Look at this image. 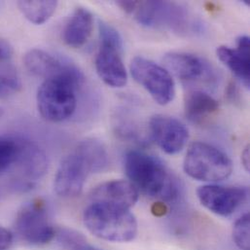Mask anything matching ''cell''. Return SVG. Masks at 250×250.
Returning <instances> with one entry per match:
<instances>
[{"instance_id": "7c38bea8", "label": "cell", "mask_w": 250, "mask_h": 250, "mask_svg": "<svg viewBox=\"0 0 250 250\" xmlns=\"http://www.w3.org/2000/svg\"><path fill=\"white\" fill-rule=\"evenodd\" d=\"M23 62L32 75L44 80L60 76H84L70 62L41 49L28 51L23 58Z\"/></svg>"}, {"instance_id": "30bf717a", "label": "cell", "mask_w": 250, "mask_h": 250, "mask_svg": "<svg viewBox=\"0 0 250 250\" xmlns=\"http://www.w3.org/2000/svg\"><path fill=\"white\" fill-rule=\"evenodd\" d=\"M197 196L202 206L208 210L227 217L247 201L249 190L244 187L208 184L197 190Z\"/></svg>"}, {"instance_id": "3957f363", "label": "cell", "mask_w": 250, "mask_h": 250, "mask_svg": "<svg viewBox=\"0 0 250 250\" xmlns=\"http://www.w3.org/2000/svg\"><path fill=\"white\" fill-rule=\"evenodd\" d=\"M83 81L84 76H60L44 80L36 96L40 115L53 123L70 118L76 110V93Z\"/></svg>"}, {"instance_id": "4fadbf2b", "label": "cell", "mask_w": 250, "mask_h": 250, "mask_svg": "<svg viewBox=\"0 0 250 250\" xmlns=\"http://www.w3.org/2000/svg\"><path fill=\"white\" fill-rule=\"evenodd\" d=\"M165 68L183 82H195L211 77V69L202 58L188 54L172 52L164 59Z\"/></svg>"}, {"instance_id": "8992f818", "label": "cell", "mask_w": 250, "mask_h": 250, "mask_svg": "<svg viewBox=\"0 0 250 250\" xmlns=\"http://www.w3.org/2000/svg\"><path fill=\"white\" fill-rule=\"evenodd\" d=\"M130 73L158 104L167 105L173 101L174 80L164 66L144 57H135L130 62Z\"/></svg>"}, {"instance_id": "cb8c5ba5", "label": "cell", "mask_w": 250, "mask_h": 250, "mask_svg": "<svg viewBox=\"0 0 250 250\" xmlns=\"http://www.w3.org/2000/svg\"><path fill=\"white\" fill-rule=\"evenodd\" d=\"M100 37L101 45L115 48L119 51L123 50V39L119 31L111 24L100 21Z\"/></svg>"}, {"instance_id": "52a82bcc", "label": "cell", "mask_w": 250, "mask_h": 250, "mask_svg": "<svg viewBox=\"0 0 250 250\" xmlns=\"http://www.w3.org/2000/svg\"><path fill=\"white\" fill-rule=\"evenodd\" d=\"M15 229L20 238L31 246H44L55 237V229L49 219L45 203L34 200L18 211Z\"/></svg>"}, {"instance_id": "ac0fdd59", "label": "cell", "mask_w": 250, "mask_h": 250, "mask_svg": "<svg viewBox=\"0 0 250 250\" xmlns=\"http://www.w3.org/2000/svg\"><path fill=\"white\" fill-rule=\"evenodd\" d=\"M218 108V102L209 94L204 91H191L185 97V116L192 123H203L213 114H215Z\"/></svg>"}, {"instance_id": "2e32d148", "label": "cell", "mask_w": 250, "mask_h": 250, "mask_svg": "<svg viewBox=\"0 0 250 250\" xmlns=\"http://www.w3.org/2000/svg\"><path fill=\"white\" fill-rule=\"evenodd\" d=\"M250 37L243 35L238 38L236 48L220 46L216 50L220 62H222L248 89L250 87Z\"/></svg>"}, {"instance_id": "5b68a950", "label": "cell", "mask_w": 250, "mask_h": 250, "mask_svg": "<svg viewBox=\"0 0 250 250\" xmlns=\"http://www.w3.org/2000/svg\"><path fill=\"white\" fill-rule=\"evenodd\" d=\"M132 14L143 26L167 28L179 34L188 33L194 25L186 8L175 2L137 1Z\"/></svg>"}, {"instance_id": "9c48e42d", "label": "cell", "mask_w": 250, "mask_h": 250, "mask_svg": "<svg viewBox=\"0 0 250 250\" xmlns=\"http://www.w3.org/2000/svg\"><path fill=\"white\" fill-rule=\"evenodd\" d=\"M92 173L94 172L90 164L75 148L62 161L57 170L54 182L56 193L63 198L79 196L86 179Z\"/></svg>"}, {"instance_id": "484cf974", "label": "cell", "mask_w": 250, "mask_h": 250, "mask_svg": "<svg viewBox=\"0 0 250 250\" xmlns=\"http://www.w3.org/2000/svg\"><path fill=\"white\" fill-rule=\"evenodd\" d=\"M13 55V49L9 42L0 38V63L7 62Z\"/></svg>"}, {"instance_id": "ba28073f", "label": "cell", "mask_w": 250, "mask_h": 250, "mask_svg": "<svg viewBox=\"0 0 250 250\" xmlns=\"http://www.w3.org/2000/svg\"><path fill=\"white\" fill-rule=\"evenodd\" d=\"M12 167L16 170V181L21 188L30 189L48 170V158L35 142L18 138V152Z\"/></svg>"}, {"instance_id": "f546056e", "label": "cell", "mask_w": 250, "mask_h": 250, "mask_svg": "<svg viewBox=\"0 0 250 250\" xmlns=\"http://www.w3.org/2000/svg\"><path fill=\"white\" fill-rule=\"evenodd\" d=\"M3 115V109L0 107V117Z\"/></svg>"}, {"instance_id": "e0dca14e", "label": "cell", "mask_w": 250, "mask_h": 250, "mask_svg": "<svg viewBox=\"0 0 250 250\" xmlns=\"http://www.w3.org/2000/svg\"><path fill=\"white\" fill-rule=\"evenodd\" d=\"M94 17L86 8H76L62 30L63 42L72 48L84 46L92 35Z\"/></svg>"}, {"instance_id": "4316f807", "label": "cell", "mask_w": 250, "mask_h": 250, "mask_svg": "<svg viewBox=\"0 0 250 250\" xmlns=\"http://www.w3.org/2000/svg\"><path fill=\"white\" fill-rule=\"evenodd\" d=\"M13 244V235L10 231L0 226V250H8Z\"/></svg>"}, {"instance_id": "9a60e30c", "label": "cell", "mask_w": 250, "mask_h": 250, "mask_svg": "<svg viewBox=\"0 0 250 250\" xmlns=\"http://www.w3.org/2000/svg\"><path fill=\"white\" fill-rule=\"evenodd\" d=\"M122 51L101 45L96 57V69L100 78L112 88H123L127 82V73L121 58Z\"/></svg>"}, {"instance_id": "277c9868", "label": "cell", "mask_w": 250, "mask_h": 250, "mask_svg": "<svg viewBox=\"0 0 250 250\" xmlns=\"http://www.w3.org/2000/svg\"><path fill=\"white\" fill-rule=\"evenodd\" d=\"M183 168L191 178L204 182H219L233 172V163L229 156L207 142H194L189 147Z\"/></svg>"}, {"instance_id": "d4e9b609", "label": "cell", "mask_w": 250, "mask_h": 250, "mask_svg": "<svg viewBox=\"0 0 250 250\" xmlns=\"http://www.w3.org/2000/svg\"><path fill=\"white\" fill-rule=\"evenodd\" d=\"M66 242L72 250H101L88 245L83 239L79 238V236H67Z\"/></svg>"}, {"instance_id": "d6986e66", "label": "cell", "mask_w": 250, "mask_h": 250, "mask_svg": "<svg viewBox=\"0 0 250 250\" xmlns=\"http://www.w3.org/2000/svg\"><path fill=\"white\" fill-rule=\"evenodd\" d=\"M76 149L88 161L94 173L104 171L108 166V153L104 145L94 138H87L81 141Z\"/></svg>"}, {"instance_id": "ffe728a7", "label": "cell", "mask_w": 250, "mask_h": 250, "mask_svg": "<svg viewBox=\"0 0 250 250\" xmlns=\"http://www.w3.org/2000/svg\"><path fill=\"white\" fill-rule=\"evenodd\" d=\"M18 7L30 22L42 24L56 12L58 1H19Z\"/></svg>"}, {"instance_id": "8fae6325", "label": "cell", "mask_w": 250, "mask_h": 250, "mask_svg": "<svg viewBox=\"0 0 250 250\" xmlns=\"http://www.w3.org/2000/svg\"><path fill=\"white\" fill-rule=\"evenodd\" d=\"M149 129L156 144L169 155L181 152L189 139V131L186 125L167 115L153 116L149 122Z\"/></svg>"}, {"instance_id": "44dd1931", "label": "cell", "mask_w": 250, "mask_h": 250, "mask_svg": "<svg viewBox=\"0 0 250 250\" xmlns=\"http://www.w3.org/2000/svg\"><path fill=\"white\" fill-rule=\"evenodd\" d=\"M21 87L17 70L10 64H0V99L17 94Z\"/></svg>"}, {"instance_id": "f1b7e54d", "label": "cell", "mask_w": 250, "mask_h": 250, "mask_svg": "<svg viewBox=\"0 0 250 250\" xmlns=\"http://www.w3.org/2000/svg\"><path fill=\"white\" fill-rule=\"evenodd\" d=\"M250 144L247 145L245 150L242 153V164L245 167V169L249 172L250 170Z\"/></svg>"}, {"instance_id": "7a4b0ae2", "label": "cell", "mask_w": 250, "mask_h": 250, "mask_svg": "<svg viewBox=\"0 0 250 250\" xmlns=\"http://www.w3.org/2000/svg\"><path fill=\"white\" fill-rule=\"evenodd\" d=\"M83 220L89 232L104 241L128 243L137 235L136 218L127 209L91 203L84 211Z\"/></svg>"}, {"instance_id": "603a6c76", "label": "cell", "mask_w": 250, "mask_h": 250, "mask_svg": "<svg viewBox=\"0 0 250 250\" xmlns=\"http://www.w3.org/2000/svg\"><path fill=\"white\" fill-rule=\"evenodd\" d=\"M250 214L241 216L235 223L233 229V240L241 250H250Z\"/></svg>"}, {"instance_id": "83f0119b", "label": "cell", "mask_w": 250, "mask_h": 250, "mask_svg": "<svg viewBox=\"0 0 250 250\" xmlns=\"http://www.w3.org/2000/svg\"><path fill=\"white\" fill-rule=\"evenodd\" d=\"M136 4H137V1H117V5L122 8L125 13L127 14H132L135 7H136Z\"/></svg>"}, {"instance_id": "6da1fadb", "label": "cell", "mask_w": 250, "mask_h": 250, "mask_svg": "<svg viewBox=\"0 0 250 250\" xmlns=\"http://www.w3.org/2000/svg\"><path fill=\"white\" fill-rule=\"evenodd\" d=\"M124 167L128 181L138 192L166 202H172L177 198V183L158 158L132 150L126 153Z\"/></svg>"}, {"instance_id": "7402d4cb", "label": "cell", "mask_w": 250, "mask_h": 250, "mask_svg": "<svg viewBox=\"0 0 250 250\" xmlns=\"http://www.w3.org/2000/svg\"><path fill=\"white\" fill-rule=\"evenodd\" d=\"M18 152V138L0 136V174L11 168Z\"/></svg>"}, {"instance_id": "5bb4252c", "label": "cell", "mask_w": 250, "mask_h": 250, "mask_svg": "<svg viewBox=\"0 0 250 250\" xmlns=\"http://www.w3.org/2000/svg\"><path fill=\"white\" fill-rule=\"evenodd\" d=\"M139 192L128 180H111L97 186L91 193V203H101L129 210L137 202Z\"/></svg>"}]
</instances>
